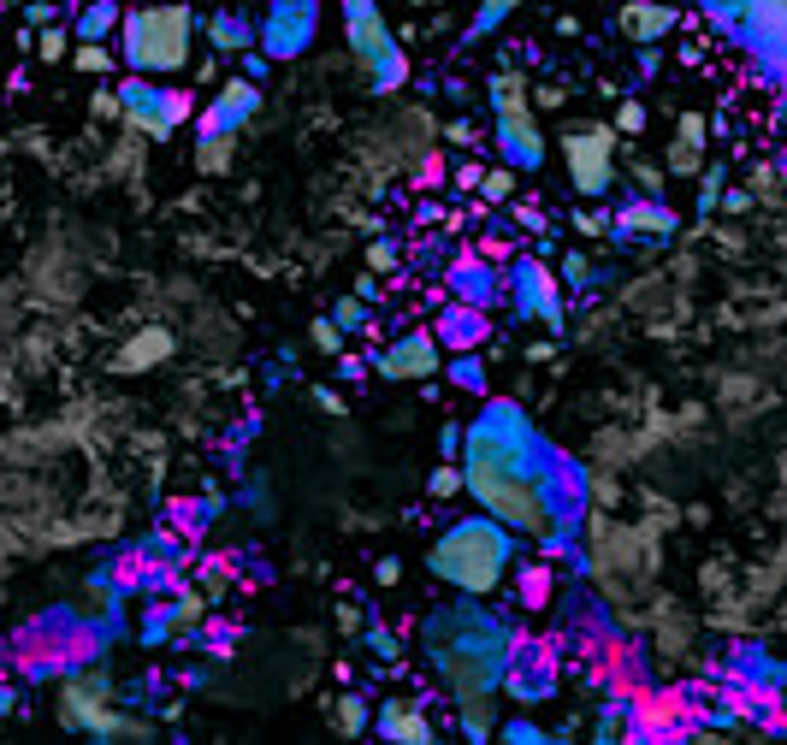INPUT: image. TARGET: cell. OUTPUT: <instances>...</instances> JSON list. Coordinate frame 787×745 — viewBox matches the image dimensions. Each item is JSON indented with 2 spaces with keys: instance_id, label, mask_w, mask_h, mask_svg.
I'll return each instance as SVG.
<instances>
[{
  "instance_id": "cell-13",
  "label": "cell",
  "mask_w": 787,
  "mask_h": 745,
  "mask_svg": "<svg viewBox=\"0 0 787 745\" xmlns=\"http://www.w3.org/2000/svg\"><path fill=\"white\" fill-rule=\"evenodd\" d=\"M681 231V214L663 196H640L634 189V201H622L610 214V237L615 242H652V249H663V242H670Z\"/></svg>"
},
{
  "instance_id": "cell-4",
  "label": "cell",
  "mask_w": 787,
  "mask_h": 745,
  "mask_svg": "<svg viewBox=\"0 0 787 745\" xmlns=\"http://www.w3.org/2000/svg\"><path fill=\"white\" fill-rule=\"evenodd\" d=\"M196 30L201 19L184 0H160V7H131L125 24H118V60L131 72H148V77H173L190 65L196 54Z\"/></svg>"
},
{
  "instance_id": "cell-42",
  "label": "cell",
  "mask_w": 787,
  "mask_h": 745,
  "mask_svg": "<svg viewBox=\"0 0 787 745\" xmlns=\"http://www.w3.org/2000/svg\"><path fill=\"white\" fill-rule=\"evenodd\" d=\"M509 219H516L521 231H551V214H545L539 201H509Z\"/></svg>"
},
{
  "instance_id": "cell-22",
  "label": "cell",
  "mask_w": 787,
  "mask_h": 745,
  "mask_svg": "<svg viewBox=\"0 0 787 745\" xmlns=\"http://www.w3.org/2000/svg\"><path fill=\"white\" fill-rule=\"evenodd\" d=\"M208 42L219 48V54H249V48H261V24H249L244 12L219 7L214 19H208Z\"/></svg>"
},
{
  "instance_id": "cell-41",
  "label": "cell",
  "mask_w": 787,
  "mask_h": 745,
  "mask_svg": "<svg viewBox=\"0 0 787 745\" xmlns=\"http://www.w3.org/2000/svg\"><path fill=\"white\" fill-rule=\"evenodd\" d=\"M610 125L622 131V136H640V131H645V101H640V95H622V101H615V118H610Z\"/></svg>"
},
{
  "instance_id": "cell-12",
  "label": "cell",
  "mask_w": 787,
  "mask_h": 745,
  "mask_svg": "<svg viewBox=\"0 0 787 745\" xmlns=\"http://www.w3.org/2000/svg\"><path fill=\"white\" fill-rule=\"evenodd\" d=\"M734 42H746L758 65L776 83H787V0H752L746 24L734 30Z\"/></svg>"
},
{
  "instance_id": "cell-6",
  "label": "cell",
  "mask_w": 787,
  "mask_h": 745,
  "mask_svg": "<svg viewBox=\"0 0 787 745\" xmlns=\"http://www.w3.org/2000/svg\"><path fill=\"white\" fill-rule=\"evenodd\" d=\"M338 19H344L350 54L362 60V72H367V90L373 95L403 90V83H408V54H403V42L391 37L380 0H338Z\"/></svg>"
},
{
  "instance_id": "cell-44",
  "label": "cell",
  "mask_w": 787,
  "mask_h": 745,
  "mask_svg": "<svg viewBox=\"0 0 787 745\" xmlns=\"http://www.w3.org/2000/svg\"><path fill=\"white\" fill-rule=\"evenodd\" d=\"M574 231H580V237H610V207H580V214H574Z\"/></svg>"
},
{
  "instance_id": "cell-56",
  "label": "cell",
  "mask_w": 787,
  "mask_h": 745,
  "mask_svg": "<svg viewBox=\"0 0 787 745\" xmlns=\"http://www.w3.org/2000/svg\"><path fill=\"white\" fill-rule=\"evenodd\" d=\"M438 219H451L438 201H421V207H415V225H421V231H426V225H438Z\"/></svg>"
},
{
  "instance_id": "cell-55",
  "label": "cell",
  "mask_w": 787,
  "mask_h": 745,
  "mask_svg": "<svg viewBox=\"0 0 787 745\" xmlns=\"http://www.w3.org/2000/svg\"><path fill=\"white\" fill-rule=\"evenodd\" d=\"M24 19H30V30H37V24H54V7H48V0H30Z\"/></svg>"
},
{
  "instance_id": "cell-38",
  "label": "cell",
  "mask_w": 787,
  "mask_h": 745,
  "mask_svg": "<svg viewBox=\"0 0 787 745\" xmlns=\"http://www.w3.org/2000/svg\"><path fill=\"white\" fill-rule=\"evenodd\" d=\"M72 42H77V37H72V24H48L42 37H37V54H42L48 65H54V60L72 54Z\"/></svg>"
},
{
  "instance_id": "cell-9",
  "label": "cell",
  "mask_w": 787,
  "mask_h": 745,
  "mask_svg": "<svg viewBox=\"0 0 787 745\" xmlns=\"http://www.w3.org/2000/svg\"><path fill=\"white\" fill-rule=\"evenodd\" d=\"M118 107H125V125H136L148 143H166V136H178V125L190 118V95L154 83L148 72H136V77L118 83Z\"/></svg>"
},
{
  "instance_id": "cell-48",
  "label": "cell",
  "mask_w": 787,
  "mask_h": 745,
  "mask_svg": "<svg viewBox=\"0 0 787 745\" xmlns=\"http://www.w3.org/2000/svg\"><path fill=\"white\" fill-rule=\"evenodd\" d=\"M444 178H451V172H444V161H438V154H426L421 172H415V189H438Z\"/></svg>"
},
{
  "instance_id": "cell-28",
  "label": "cell",
  "mask_w": 787,
  "mask_h": 745,
  "mask_svg": "<svg viewBox=\"0 0 787 745\" xmlns=\"http://www.w3.org/2000/svg\"><path fill=\"white\" fill-rule=\"evenodd\" d=\"M196 172H208V178L231 172V136H196Z\"/></svg>"
},
{
  "instance_id": "cell-26",
  "label": "cell",
  "mask_w": 787,
  "mask_h": 745,
  "mask_svg": "<svg viewBox=\"0 0 787 745\" xmlns=\"http://www.w3.org/2000/svg\"><path fill=\"white\" fill-rule=\"evenodd\" d=\"M362 645H367L373 663H403V633H397V628H385V621L373 615V610H367V633H362Z\"/></svg>"
},
{
  "instance_id": "cell-52",
  "label": "cell",
  "mask_w": 787,
  "mask_h": 745,
  "mask_svg": "<svg viewBox=\"0 0 787 745\" xmlns=\"http://www.w3.org/2000/svg\"><path fill=\"white\" fill-rule=\"evenodd\" d=\"M244 60V77H267V65H272V54H261V48H249V54H237Z\"/></svg>"
},
{
  "instance_id": "cell-33",
  "label": "cell",
  "mask_w": 787,
  "mask_h": 745,
  "mask_svg": "<svg viewBox=\"0 0 787 745\" xmlns=\"http://www.w3.org/2000/svg\"><path fill=\"white\" fill-rule=\"evenodd\" d=\"M332 320L344 325V332H367L373 338V302L367 297H344V302L332 308Z\"/></svg>"
},
{
  "instance_id": "cell-47",
  "label": "cell",
  "mask_w": 787,
  "mask_h": 745,
  "mask_svg": "<svg viewBox=\"0 0 787 745\" xmlns=\"http://www.w3.org/2000/svg\"><path fill=\"white\" fill-rule=\"evenodd\" d=\"M634 189H640V196H663V166L640 161V166H634Z\"/></svg>"
},
{
  "instance_id": "cell-39",
  "label": "cell",
  "mask_w": 787,
  "mask_h": 745,
  "mask_svg": "<svg viewBox=\"0 0 787 745\" xmlns=\"http://www.w3.org/2000/svg\"><path fill=\"white\" fill-rule=\"evenodd\" d=\"M308 338H314V350H320V355H338V350H344V338H350V332H344V325H338L332 314H320L314 325H308Z\"/></svg>"
},
{
  "instance_id": "cell-54",
  "label": "cell",
  "mask_w": 787,
  "mask_h": 745,
  "mask_svg": "<svg viewBox=\"0 0 787 745\" xmlns=\"http://www.w3.org/2000/svg\"><path fill=\"white\" fill-rule=\"evenodd\" d=\"M314 403H320V414H344V396H338L332 385H320V391H314Z\"/></svg>"
},
{
  "instance_id": "cell-50",
  "label": "cell",
  "mask_w": 787,
  "mask_h": 745,
  "mask_svg": "<svg viewBox=\"0 0 787 745\" xmlns=\"http://www.w3.org/2000/svg\"><path fill=\"white\" fill-rule=\"evenodd\" d=\"M90 113H95V118H118V113H125V107H118V90H101V95L90 101Z\"/></svg>"
},
{
  "instance_id": "cell-3",
  "label": "cell",
  "mask_w": 787,
  "mask_h": 745,
  "mask_svg": "<svg viewBox=\"0 0 787 745\" xmlns=\"http://www.w3.org/2000/svg\"><path fill=\"white\" fill-rule=\"evenodd\" d=\"M521 532H509L498 515H462L433 539L426 550V568H433V580H444L451 592H468V598H498L504 580L516 575V545Z\"/></svg>"
},
{
  "instance_id": "cell-53",
  "label": "cell",
  "mask_w": 787,
  "mask_h": 745,
  "mask_svg": "<svg viewBox=\"0 0 787 745\" xmlns=\"http://www.w3.org/2000/svg\"><path fill=\"white\" fill-rule=\"evenodd\" d=\"M373 580H380V586H397V580H403V562H397V557H380V568H373Z\"/></svg>"
},
{
  "instance_id": "cell-17",
  "label": "cell",
  "mask_w": 787,
  "mask_h": 745,
  "mask_svg": "<svg viewBox=\"0 0 787 745\" xmlns=\"http://www.w3.org/2000/svg\"><path fill=\"white\" fill-rule=\"evenodd\" d=\"M705 143H711V118L705 113H681L675 118V143L663 154V166L675 172V178H698L705 172Z\"/></svg>"
},
{
  "instance_id": "cell-19",
  "label": "cell",
  "mask_w": 787,
  "mask_h": 745,
  "mask_svg": "<svg viewBox=\"0 0 787 745\" xmlns=\"http://www.w3.org/2000/svg\"><path fill=\"white\" fill-rule=\"evenodd\" d=\"M451 290H456L462 302L491 308V302H498V267L480 261V255H456V267H451Z\"/></svg>"
},
{
  "instance_id": "cell-8",
  "label": "cell",
  "mask_w": 787,
  "mask_h": 745,
  "mask_svg": "<svg viewBox=\"0 0 787 745\" xmlns=\"http://www.w3.org/2000/svg\"><path fill=\"white\" fill-rule=\"evenodd\" d=\"M509 314L545 320L551 338L569 332V297H562V284H557V267H545V255H516V261H509Z\"/></svg>"
},
{
  "instance_id": "cell-31",
  "label": "cell",
  "mask_w": 787,
  "mask_h": 745,
  "mask_svg": "<svg viewBox=\"0 0 787 745\" xmlns=\"http://www.w3.org/2000/svg\"><path fill=\"white\" fill-rule=\"evenodd\" d=\"M480 201L486 207H504V201H516V166H486V178H480Z\"/></svg>"
},
{
  "instance_id": "cell-24",
  "label": "cell",
  "mask_w": 787,
  "mask_h": 745,
  "mask_svg": "<svg viewBox=\"0 0 787 745\" xmlns=\"http://www.w3.org/2000/svg\"><path fill=\"white\" fill-rule=\"evenodd\" d=\"M527 7V0H480L474 7V19H468V30H462V48H480V42H491L498 30L516 19V12Z\"/></svg>"
},
{
  "instance_id": "cell-49",
  "label": "cell",
  "mask_w": 787,
  "mask_h": 745,
  "mask_svg": "<svg viewBox=\"0 0 787 745\" xmlns=\"http://www.w3.org/2000/svg\"><path fill=\"white\" fill-rule=\"evenodd\" d=\"M657 72H663V42H652V48H640V77H645V83H652Z\"/></svg>"
},
{
  "instance_id": "cell-46",
  "label": "cell",
  "mask_w": 787,
  "mask_h": 745,
  "mask_svg": "<svg viewBox=\"0 0 787 745\" xmlns=\"http://www.w3.org/2000/svg\"><path fill=\"white\" fill-rule=\"evenodd\" d=\"M480 178H486V166L462 161V166L451 172V189H456V196H480Z\"/></svg>"
},
{
  "instance_id": "cell-40",
  "label": "cell",
  "mask_w": 787,
  "mask_h": 745,
  "mask_svg": "<svg viewBox=\"0 0 787 745\" xmlns=\"http://www.w3.org/2000/svg\"><path fill=\"white\" fill-rule=\"evenodd\" d=\"M397 261H403V249H397L391 237H373V242H367V272L391 279V272H397Z\"/></svg>"
},
{
  "instance_id": "cell-35",
  "label": "cell",
  "mask_w": 787,
  "mask_h": 745,
  "mask_svg": "<svg viewBox=\"0 0 787 745\" xmlns=\"http://www.w3.org/2000/svg\"><path fill=\"white\" fill-rule=\"evenodd\" d=\"M628 716H634V710H628V699H610L604 710H598V739H628Z\"/></svg>"
},
{
  "instance_id": "cell-30",
  "label": "cell",
  "mask_w": 787,
  "mask_h": 745,
  "mask_svg": "<svg viewBox=\"0 0 787 745\" xmlns=\"http://www.w3.org/2000/svg\"><path fill=\"white\" fill-rule=\"evenodd\" d=\"M693 7H698V12H705V19H711L716 30H728V37H734V30H741V24H746V12H752V0H693Z\"/></svg>"
},
{
  "instance_id": "cell-60",
  "label": "cell",
  "mask_w": 787,
  "mask_h": 745,
  "mask_svg": "<svg viewBox=\"0 0 787 745\" xmlns=\"http://www.w3.org/2000/svg\"><path fill=\"white\" fill-rule=\"evenodd\" d=\"M355 297H367V302H380V272H367L362 284H355Z\"/></svg>"
},
{
  "instance_id": "cell-58",
  "label": "cell",
  "mask_w": 787,
  "mask_h": 745,
  "mask_svg": "<svg viewBox=\"0 0 787 745\" xmlns=\"http://www.w3.org/2000/svg\"><path fill=\"white\" fill-rule=\"evenodd\" d=\"M338 373L355 385V379H367V361H362V355H344V361H338Z\"/></svg>"
},
{
  "instance_id": "cell-43",
  "label": "cell",
  "mask_w": 787,
  "mask_h": 745,
  "mask_svg": "<svg viewBox=\"0 0 787 745\" xmlns=\"http://www.w3.org/2000/svg\"><path fill=\"white\" fill-rule=\"evenodd\" d=\"M201 610H208V603H201V592H178V603H173L166 615H173V628H196Z\"/></svg>"
},
{
  "instance_id": "cell-36",
  "label": "cell",
  "mask_w": 787,
  "mask_h": 745,
  "mask_svg": "<svg viewBox=\"0 0 787 745\" xmlns=\"http://www.w3.org/2000/svg\"><path fill=\"white\" fill-rule=\"evenodd\" d=\"M72 60H77V72H90V77H107L113 65H118L107 42H77V54H72Z\"/></svg>"
},
{
  "instance_id": "cell-25",
  "label": "cell",
  "mask_w": 787,
  "mask_h": 745,
  "mask_svg": "<svg viewBox=\"0 0 787 745\" xmlns=\"http://www.w3.org/2000/svg\"><path fill=\"white\" fill-rule=\"evenodd\" d=\"M444 379H451L456 391H468V396H486V391H491L486 361L474 355V350H451V355H444Z\"/></svg>"
},
{
  "instance_id": "cell-21",
  "label": "cell",
  "mask_w": 787,
  "mask_h": 745,
  "mask_svg": "<svg viewBox=\"0 0 787 745\" xmlns=\"http://www.w3.org/2000/svg\"><path fill=\"white\" fill-rule=\"evenodd\" d=\"M504 699L509 704H545V699H557V674L551 669H534V663H521V656H516V663H509L504 669Z\"/></svg>"
},
{
  "instance_id": "cell-51",
  "label": "cell",
  "mask_w": 787,
  "mask_h": 745,
  "mask_svg": "<svg viewBox=\"0 0 787 745\" xmlns=\"http://www.w3.org/2000/svg\"><path fill=\"white\" fill-rule=\"evenodd\" d=\"M444 143H451V148H474V125H468V118H456V125H444Z\"/></svg>"
},
{
  "instance_id": "cell-29",
  "label": "cell",
  "mask_w": 787,
  "mask_h": 745,
  "mask_svg": "<svg viewBox=\"0 0 787 745\" xmlns=\"http://www.w3.org/2000/svg\"><path fill=\"white\" fill-rule=\"evenodd\" d=\"M338 734L350 739L367 734V692H338Z\"/></svg>"
},
{
  "instance_id": "cell-5",
  "label": "cell",
  "mask_w": 787,
  "mask_h": 745,
  "mask_svg": "<svg viewBox=\"0 0 787 745\" xmlns=\"http://www.w3.org/2000/svg\"><path fill=\"white\" fill-rule=\"evenodd\" d=\"M486 95H491V143H498V154L516 172H539L545 154H551V143H545L539 131V113H534V90H527V77L516 72V65L504 60V72L486 77Z\"/></svg>"
},
{
  "instance_id": "cell-14",
  "label": "cell",
  "mask_w": 787,
  "mask_h": 745,
  "mask_svg": "<svg viewBox=\"0 0 787 745\" xmlns=\"http://www.w3.org/2000/svg\"><path fill=\"white\" fill-rule=\"evenodd\" d=\"M255 113H261V90H255V77H226V90L201 107L196 136H237Z\"/></svg>"
},
{
  "instance_id": "cell-2",
  "label": "cell",
  "mask_w": 787,
  "mask_h": 745,
  "mask_svg": "<svg viewBox=\"0 0 787 745\" xmlns=\"http://www.w3.org/2000/svg\"><path fill=\"white\" fill-rule=\"evenodd\" d=\"M421 651H426V669L451 692V704H486V699H498L504 669L521 656V633L486 598L456 592L451 603L426 610Z\"/></svg>"
},
{
  "instance_id": "cell-57",
  "label": "cell",
  "mask_w": 787,
  "mask_h": 745,
  "mask_svg": "<svg viewBox=\"0 0 787 745\" xmlns=\"http://www.w3.org/2000/svg\"><path fill=\"white\" fill-rule=\"evenodd\" d=\"M534 101H539V107H562V83H539Z\"/></svg>"
},
{
  "instance_id": "cell-7",
  "label": "cell",
  "mask_w": 787,
  "mask_h": 745,
  "mask_svg": "<svg viewBox=\"0 0 787 745\" xmlns=\"http://www.w3.org/2000/svg\"><path fill=\"white\" fill-rule=\"evenodd\" d=\"M615 143H622V131L604 125V118H587V125H569L557 136L562 166H569V184L580 201H604L615 189Z\"/></svg>"
},
{
  "instance_id": "cell-16",
  "label": "cell",
  "mask_w": 787,
  "mask_h": 745,
  "mask_svg": "<svg viewBox=\"0 0 787 745\" xmlns=\"http://www.w3.org/2000/svg\"><path fill=\"white\" fill-rule=\"evenodd\" d=\"M681 24H687V19H681V7H670V0H628V7L615 12V30H622L634 48L670 42Z\"/></svg>"
},
{
  "instance_id": "cell-61",
  "label": "cell",
  "mask_w": 787,
  "mask_h": 745,
  "mask_svg": "<svg viewBox=\"0 0 787 745\" xmlns=\"http://www.w3.org/2000/svg\"><path fill=\"white\" fill-rule=\"evenodd\" d=\"M408 7H438V0H408Z\"/></svg>"
},
{
  "instance_id": "cell-59",
  "label": "cell",
  "mask_w": 787,
  "mask_h": 745,
  "mask_svg": "<svg viewBox=\"0 0 787 745\" xmlns=\"http://www.w3.org/2000/svg\"><path fill=\"white\" fill-rule=\"evenodd\" d=\"M723 207H728V214H746L752 196H746V189H723Z\"/></svg>"
},
{
  "instance_id": "cell-15",
  "label": "cell",
  "mask_w": 787,
  "mask_h": 745,
  "mask_svg": "<svg viewBox=\"0 0 787 745\" xmlns=\"http://www.w3.org/2000/svg\"><path fill=\"white\" fill-rule=\"evenodd\" d=\"M373 739H385V745H433V716H426V704L421 699H385L380 710H373Z\"/></svg>"
},
{
  "instance_id": "cell-23",
  "label": "cell",
  "mask_w": 787,
  "mask_h": 745,
  "mask_svg": "<svg viewBox=\"0 0 787 745\" xmlns=\"http://www.w3.org/2000/svg\"><path fill=\"white\" fill-rule=\"evenodd\" d=\"M118 24H125V7H118V0H90V7H77L72 37L77 42H107V37H118Z\"/></svg>"
},
{
  "instance_id": "cell-34",
  "label": "cell",
  "mask_w": 787,
  "mask_h": 745,
  "mask_svg": "<svg viewBox=\"0 0 787 745\" xmlns=\"http://www.w3.org/2000/svg\"><path fill=\"white\" fill-rule=\"evenodd\" d=\"M498 739H509V745H551L557 734H545L534 716H509V722L498 727Z\"/></svg>"
},
{
  "instance_id": "cell-1",
  "label": "cell",
  "mask_w": 787,
  "mask_h": 745,
  "mask_svg": "<svg viewBox=\"0 0 787 745\" xmlns=\"http://www.w3.org/2000/svg\"><path fill=\"white\" fill-rule=\"evenodd\" d=\"M562 449L539 438L521 403L509 396H486V408L468 421L462 438V474H468V497L486 515H498L509 532H545V485H551Z\"/></svg>"
},
{
  "instance_id": "cell-18",
  "label": "cell",
  "mask_w": 787,
  "mask_h": 745,
  "mask_svg": "<svg viewBox=\"0 0 787 745\" xmlns=\"http://www.w3.org/2000/svg\"><path fill=\"white\" fill-rule=\"evenodd\" d=\"M433 332H438L444 350H480L486 332H491V320H486V308H480V302H462V297H456V302L438 314Z\"/></svg>"
},
{
  "instance_id": "cell-10",
  "label": "cell",
  "mask_w": 787,
  "mask_h": 745,
  "mask_svg": "<svg viewBox=\"0 0 787 745\" xmlns=\"http://www.w3.org/2000/svg\"><path fill=\"white\" fill-rule=\"evenodd\" d=\"M320 37V0H267L261 12V54L279 60H302Z\"/></svg>"
},
{
  "instance_id": "cell-27",
  "label": "cell",
  "mask_w": 787,
  "mask_h": 745,
  "mask_svg": "<svg viewBox=\"0 0 787 745\" xmlns=\"http://www.w3.org/2000/svg\"><path fill=\"white\" fill-rule=\"evenodd\" d=\"M723 189H728V166L723 161H705V172H698V207H693V219H711L716 207H723Z\"/></svg>"
},
{
  "instance_id": "cell-20",
  "label": "cell",
  "mask_w": 787,
  "mask_h": 745,
  "mask_svg": "<svg viewBox=\"0 0 787 745\" xmlns=\"http://www.w3.org/2000/svg\"><path fill=\"white\" fill-rule=\"evenodd\" d=\"M166 355H173V332H166V325H148V332H136L125 350L113 355V373H148V368H160Z\"/></svg>"
},
{
  "instance_id": "cell-11",
  "label": "cell",
  "mask_w": 787,
  "mask_h": 745,
  "mask_svg": "<svg viewBox=\"0 0 787 745\" xmlns=\"http://www.w3.org/2000/svg\"><path fill=\"white\" fill-rule=\"evenodd\" d=\"M444 355L451 350L438 343L433 325H408V332H397L373 355V373L380 379H433V373H444Z\"/></svg>"
},
{
  "instance_id": "cell-37",
  "label": "cell",
  "mask_w": 787,
  "mask_h": 745,
  "mask_svg": "<svg viewBox=\"0 0 787 745\" xmlns=\"http://www.w3.org/2000/svg\"><path fill=\"white\" fill-rule=\"evenodd\" d=\"M426 492H433V497H462V492H468V474H462V462H438L433 479H426Z\"/></svg>"
},
{
  "instance_id": "cell-45",
  "label": "cell",
  "mask_w": 787,
  "mask_h": 745,
  "mask_svg": "<svg viewBox=\"0 0 787 745\" xmlns=\"http://www.w3.org/2000/svg\"><path fill=\"white\" fill-rule=\"evenodd\" d=\"M462 438H468V426H462V421H444V426H438V456H444V462H462Z\"/></svg>"
},
{
  "instance_id": "cell-32",
  "label": "cell",
  "mask_w": 787,
  "mask_h": 745,
  "mask_svg": "<svg viewBox=\"0 0 787 745\" xmlns=\"http://www.w3.org/2000/svg\"><path fill=\"white\" fill-rule=\"evenodd\" d=\"M557 272H562V284H574V290H592L598 279H604V272L592 267V255H587V249H569V255H562V267H557Z\"/></svg>"
}]
</instances>
